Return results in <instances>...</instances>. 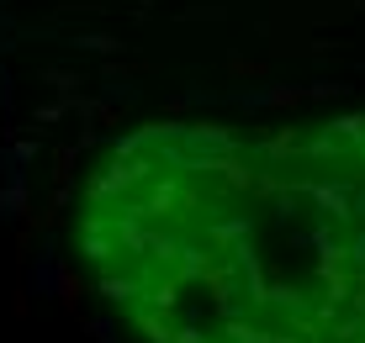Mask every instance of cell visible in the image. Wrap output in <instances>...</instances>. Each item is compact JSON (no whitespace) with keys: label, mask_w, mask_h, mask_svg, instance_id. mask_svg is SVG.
Returning a JSON list of instances; mask_svg holds the SVG:
<instances>
[{"label":"cell","mask_w":365,"mask_h":343,"mask_svg":"<svg viewBox=\"0 0 365 343\" xmlns=\"http://www.w3.org/2000/svg\"><path fill=\"white\" fill-rule=\"evenodd\" d=\"M80 259L143 343H365V111L138 127L85 185Z\"/></svg>","instance_id":"1"}]
</instances>
